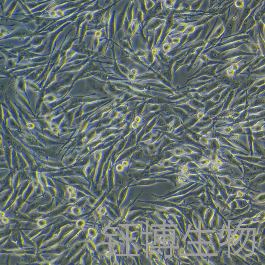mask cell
<instances>
[{
	"instance_id": "cell-32",
	"label": "cell",
	"mask_w": 265,
	"mask_h": 265,
	"mask_svg": "<svg viewBox=\"0 0 265 265\" xmlns=\"http://www.w3.org/2000/svg\"><path fill=\"white\" fill-rule=\"evenodd\" d=\"M188 27V24L186 23L181 24L174 31H173L172 34H177L183 33L186 30Z\"/></svg>"
},
{
	"instance_id": "cell-24",
	"label": "cell",
	"mask_w": 265,
	"mask_h": 265,
	"mask_svg": "<svg viewBox=\"0 0 265 265\" xmlns=\"http://www.w3.org/2000/svg\"><path fill=\"white\" fill-rule=\"evenodd\" d=\"M196 163L200 168H203L210 166L212 162L209 158L203 155L200 161Z\"/></svg>"
},
{
	"instance_id": "cell-56",
	"label": "cell",
	"mask_w": 265,
	"mask_h": 265,
	"mask_svg": "<svg viewBox=\"0 0 265 265\" xmlns=\"http://www.w3.org/2000/svg\"><path fill=\"white\" fill-rule=\"evenodd\" d=\"M218 157V153L217 151H215L212 153L211 154L210 159L211 162L213 163L217 159Z\"/></svg>"
},
{
	"instance_id": "cell-22",
	"label": "cell",
	"mask_w": 265,
	"mask_h": 265,
	"mask_svg": "<svg viewBox=\"0 0 265 265\" xmlns=\"http://www.w3.org/2000/svg\"><path fill=\"white\" fill-rule=\"evenodd\" d=\"M187 179L190 182H196L206 185L207 183L203 177L199 174L190 175L188 176Z\"/></svg>"
},
{
	"instance_id": "cell-4",
	"label": "cell",
	"mask_w": 265,
	"mask_h": 265,
	"mask_svg": "<svg viewBox=\"0 0 265 265\" xmlns=\"http://www.w3.org/2000/svg\"><path fill=\"white\" fill-rule=\"evenodd\" d=\"M173 15L171 14L166 19L164 25L163 29V35L161 39V43H163L167 37V36L169 33L170 32L171 29L174 25Z\"/></svg>"
},
{
	"instance_id": "cell-58",
	"label": "cell",
	"mask_w": 265,
	"mask_h": 265,
	"mask_svg": "<svg viewBox=\"0 0 265 265\" xmlns=\"http://www.w3.org/2000/svg\"><path fill=\"white\" fill-rule=\"evenodd\" d=\"M211 56L213 59H217L219 57V53L215 51H212L210 53Z\"/></svg>"
},
{
	"instance_id": "cell-33",
	"label": "cell",
	"mask_w": 265,
	"mask_h": 265,
	"mask_svg": "<svg viewBox=\"0 0 265 265\" xmlns=\"http://www.w3.org/2000/svg\"><path fill=\"white\" fill-rule=\"evenodd\" d=\"M157 164L162 166L166 167V168L175 166L178 167L176 165L177 163H173V162L171 161L170 159L162 160Z\"/></svg>"
},
{
	"instance_id": "cell-17",
	"label": "cell",
	"mask_w": 265,
	"mask_h": 265,
	"mask_svg": "<svg viewBox=\"0 0 265 265\" xmlns=\"http://www.w3.org/2000/svg\"><path fill=\"white\" fill-rule=\"evenodd\" d=\"M181 174H174L166 175L159 178L158 179H166L174 185L175 186L178 185V181Z\"/></svg>"
},
{
	"instance_id": "cell-7",
	"label": "cell",
	"mask_w": 265,
	"mask_h": 265,
	"mask_svg": "<svg viewBox=\"0 0 265 265\" xmlns=\"http://www.w3.org/2000/svg\"><path fill=\"white\" fill-rule=\"evenodd\" d=\"M253 156L265 160V150L258 144L255 140L252 143Z\"/></svg>"
},
{
	"instance_id": "cell-27",
	"label": "cell",
	"mask_w": 265,
	"mask_h": 265,
	"mask_svg": "<svg viewBox=\"0 0 265 265\" xmlns=\"http://www.w3.org/2000/svg\"><path fill=\"white\" fill-rule=\"evenodd\" d=\"M264 98H262L258 96L251 102V104H250V108L264 105Z\"/></svg>"
},
{
	"instance_id": "cell-26",
	"label": "cell",
	"mask_w": 265,
	"mask_h": 265,
	"mask_svg": "<svg viewBox=\"0 0 265 265\" xmlns=\"http://www.w3.org/2000/svg\"><path fill=\"white\" fill-rule=\"evenodd\" d=\"M264 105L257 106L254 107L249 108L248 110V114H256L257 113H259L264 111L265 108Z\"/></svg>"
},
{
	"instance_id": "cell-9",
	"label": "cell",
	"mask_w": 265,
	"mask_h": 265,
	"mask_svg": "<svg viewBox=\"0 0 265 265\" xmlns=\"http://www.w3.org/2000/svg\"><path fill=\"white\" fill-rule=\"evenodd\" d=\"M265 172L258 175L252 180L249 182L248 187L258 186L265 184Z\"/></svg>"
},
{
	"instance_id": "cell-51",
	"label": "cell",
	"mask_w": 265,
	"mask_h": 265,
	"mask_svg": "<svg viewBox=\"0 0 265 265\" xmlns=\"http://www.w3.org/2000/svg\"><path fill=\"white\" fill-rule=\"evenodd\" d=\"M195 27L193 26H188L186 29L183 33L184 34L189 35L193 33L194 31Z\"/></svg>"
},
{
	"instance_id": "cell-30",
	"label": "cell",
	"mask_w": 265,
	"mask_h": 265,
	"mask_svg": "<svg viewBox=\"0 0 265 265\" xmlns=\"http://www.w3.org/2000/svg\"><path fill=\"white\" fill-rule=\"evenodd\" d=\"M251 130L253 132H258V131L265 130V123L261 122H258L255 125L251 128Z\"/></svg>"
},
{
	"instance_id": "cell-13",
	"label": "cell",
	"mask_w": 265,
	"mask_h": 265,
	"mask_svg": "<svg viewBox=\"0 0 265 265\" xmlns=\"http://www.w3.org/2000/svg\"><path fill=\"white\" fill-rule=\"evenodd\" d=\"M227 139L229 142H230L231 143L233 144V145L242 149V150H244L247 154L249 155V156H250V149H249L248 147L245 144L243 143V142L239 141V140L235 139L228 138Z\"/></svg>"
},
{
	"instance_id": "cell-16",
	"label": "cell",
	"mask_w": 265,
	"mask_h": 265,
	"mask_svg": "<svg viewBox=\"0 0 265 265\" xmlns=\"http://www.w3.org/2000/svg\"><path fill=\"white\" fill-rule=\"evenodd\" d=\"M174 142H175L170 139V138L167 137L166 135L164 136L163 138H162L161 144H160L159 148H158L155 155L159 154L162 152L164 148L166 147L167 146Z\"/></svg>"
},
{
	"instance_id": "cell-12",
	"label": "cell",
	"mask_w": 265,
	"mask_h": 265,
	"mask_svg": "<svg viewBox=\"0 0 265 265\" xmlns=\"http://www.w3.org/2000/svg\"><path fill=\"white\" fill-rule=\"evenodd\" d=\"M235 158L238 162L248 167L252 172H259V171H265V167L259 166L255 164L248 163V162L243 161V160L238 159V158Z\"/></svg>"
},
{
	"instance_id": "cell-34",
	"label": "cell",
	"mask_w": 265,
	"mask_h": 265,
	"mask_svg": "<svg viewBox=\"0 0 265 265\" xmlns=\"http://www.w3.org/2000/svg\"><path fill=\"white\" fill-rule=\"evenodd\" d=\"M182 158L177 163V166L180 167L183 166L185 165L189 162L192 161L190 157L187 156L185 154L182 155Z\"/></svg>"
},
{
	"instance_id": "cell-36",
	"label": "cell",
	"mask_w": 265,
	"mask_h": 265,
	"mask_svg": "<svg viewBox=\"0 0 265 265\" xmlns=\"http://www.w3.org/2000/svg\"><path fill=\"white\" fill-rule=\"evenodd\" d=\"M88 86L91 89L93 90L100 91L102 89V85L98 82L95 81H91L89 82Z\"/></svg>"
},
{
	"instance_id": "cell-50",
	"label": "cell",
	"mask_w": 265,
	"mask_h": 265,
	"mask_svg": "<svg viewBox=\"0 0 265 265\" xmlns=\"http://www.w3.org/2000/svg\"><path fill=\"white\" fill-rule=\"evenodd\" d=\"M145 3L146 7L147 10H150L155 5V3L153 1H146Z\"/></svg>"
},
{
	"instance_id": "cell-19",
	"label": "cell",
	"mask_w": 265,
	"mask_h": 265,
	"mask_svg": "<svg viewBox=\"0 0 265 265\" xmlns=\"http://www.w3.org/2000/svg\"><path fill=\"white\" fill-rule=\"evenodd\" d=\"M137 133L133 132L129 138L127 143L126 146V149H130L137 145Z\"/></svg>"
},
{
	"instance_id": "cell-55",
	"label": "cell",
	"mask_w": 265,
	"mask_h": 265,
	"mask_svg": "<svg viewBox=\"0 0 265 265\" xmlns=\"http://www.w3.org/2000/svg\"><path fill=\"white\" fill-rule=\"evenodd\" d=\"M172 38L173 43L175 46L178 45L179 44H180L181 41V37L176 36Z\"/></svg>"
},
{
	"instance_id": "cell-15",
	"label": "cell",
	"mask_w": 265,
	"mask_h": 265,
	"mask_svg": "<svg viewBox=\"0 0 265 265\" xmlns=\"http://www.w3.org/2000/svg\"><path fill=\"white\" fill-rule=\"evenodd\" d=\"M206 146L209 150L213 152L217 151L220 147V145L217 139L211 138Z\"/></svg>"
},
{
	"instance_id": "cell-41",
	"label": "cell",
	"mask_w": 265,
	"mask_h": 265,
	"mask_svg": "<svg viewBox=\"0 0 265 265\" xmlns=\"http://www.w3.org/2000/svg\"><path fill=\"white\" fill-rule=\"evenodd\" d=\"M182 146L176 148L172 151L175 155L181 156L185 154V153Z\"/></svg>"
},
{
	"instance_id": "cell-40",
	"label": "cell",
	"mask_w": 265,
	"mask_h": 265,
	"mask_svg": "<svg viewBox=\"0 0 265 265\" xmlns=\"http://www.w3.org/2000/svg\"><path fill=\"white\" fill-rule=\"evenodd\" d=\"M210 139V138L209 137L208 135L202 136L200 138L199 142L202 145L206 146Z\"/></svg>"
},
{
	"instance_id": "cell-53",
	"label": "cell",
	"mask_w": 265,
	"mask_h": 265,
	"mask_svg": "<svg viewBox=\"0 0 265 265\" xmlns=\"http://www.w3.org/2000/svg\"><path fill=\"white\" fill-rule=\"evenodd\" d=\"M264 84L265 79L264 78L263 79H261L257 80V81L255 82L253 85L259 87L264 85Z\"/></svg>"
},
{
	"instance_id": "cell-62",
	"label": "cell",
	"mask_w": 265,
	"mask_h": 265,
	"mask_svg": "<svg viewBox=\"0 0 265 265\" xmlns=\"http://www.w3.org/2000/svg\"><path fill=\"white\" fill-rule=\"evenodd\" d=\"M250 8H247V9L245 10L243 15L244 18H246V17L248 16L249 13H250Z\"/></svg>"
},
{
	"instance_id": "cell-37",
	"label": "cell",
	"mask_w": 265,
	"mask_h": 265,
	"mask_svg": "<svg viewBox=\"0 0 265 265\" xmlns=\"http://www.w3.org/2000/svg\"><path fill=\"white\" fill-rule=\"evenodd\" d=\"M187 156L190 157L192 161L197 163L199 162L203 156V155L198 154L196 153H193L189 155L185 154Z\"/></svg>"
},
{
	"instance_id": "cell-42",
	"label": "cell",
	"mask_w": 265,
	"mask_h": 265,
	"mask_svg": "<svg viewBox=\"0 0 265 265\" xmlns=\"http://www.w3.org/2000/svg\"><path fill=\"white\" fill-rule=\"evenodd\" d=\"M186 166L188 169H198L200 168L196 163L193 161L189 162L186 164Z\"/></svg>"
},
{
	"instance_id": "cell-8",
	"label": "cell",
	"mask_w": 265,
	"mask_h": 265,
	"mask_svg": "<svg viewBox=\"0 0 265 265\" xmlns=\"http://www.w3.org/2000/svg\"><path fill=\"white\" fill-rule=\"evenodd\" d=\"M151 175L150 169L148 168L139 170L138 172L134 173L131 176L134 178L137 181H140L142 180L150 178L151 176Z\"/></svg>"
},
{
	"instance_id": "cell-25",
	"label": "cell",
	"mask_w": 265,
	"mask_h": 265,
	"mask_svg": "<svg viewBox=\"0 0 265 265\" xmlns=\"http://www.w3.org/2000/svg\"><path fill=\"white\" fill-rule=\"evenodd\" d=\"M237 188H247L248 186L242 179H235L230 186Z\"/></svg>"
},
{
	"instance_id": "cell-31",
	"label": "cell",
	"mask_w": 265,
	"mask_h": 265,
	"mask_svg": "<svg viewBox=\"0 0 265 265\" xmlns=\"http://www.w3.org/2000/svg\"><path fill=\"white\" fill-rule=\"evenodd\" d=\"M220 83L227 86H230L233 83V80L226 75H223L219 79Z\"/></svg>"
},
{
	"instance_id": "cell-28",
	"label": "cell",
	"mask_w": 265,
	"mask_h": 265,
	"mask_svg": "<svg viewBox=\"0 0 265 265\" xmlns=\"http://www.w3.org/2000/svg\"><path fill=\"white\" fill-rule=\"evenodd\" d=\"M223 147L228 149V150L230 151V152L233 154L234 155H244V156H248L249 155L248 154H246V153H245L243 152H242V151H240L239 150H237L234 148H232L230 147L225 146H220Z\"/></svg>"
},
{
	"instance_id": "cell-21",
	"label": "cell",
	"mask_w": 265,
	"mask_h": 265,
	"mask_svg": "<svg viewBox=\"0 0 265 265\" xmlns=\"http://www.w3.org/2000/svg\"><path fill=\"white\" fill-rule=\"evenodd\" d=\"M217 139L218 140V141H219L220 146H225L230 147L234 148L236 149H237V150L239 151H242V152H243L247 154V153L245 152L244 150H242L241 149L239 148L238 147L233 145V144L231 143L230 142H229L228 140H227L226 138L224 137H220L217 138Z\"/></svg>"
},
{
	"instance_id": "cell-52",
	"label": "cell",
	"mask_w": 265,
	"mask_h": 265,
	"mask_svg": "<svg viewBox=\"0 0 265 265\" xmlns=\"http://www.w3.org/2000/svg\"><path fill=\"white\" fill-rule=\"evenodd\" d=\"M182 157V155L178 156L176 155H174L170 159L171 161L173 163H177L179 160L181 159Z\"/></svg>"
},
{
	"instance_id": "cell-43",
	"label": "cell",
	"mask_w": 265,
	"mask_h": 265,
	"mask_svg": "<svg viewBox=\"0 0 265 265\" xmlns=\"http://www.w3.org/2000/svg\"><path fill=\"white\" fill-rule=\"evenodd\" d=\"M175 1H164V5L166 8L170 9L174 7Z\"/></svg>"
},
{
	"instance_id": "cell-39",
	"label": "cell",
	"mask_w": 265,
	"mask_h": 265,
	"mask_svg": "<svg viewBox=\"0 0 265 265\" xmlns=\"http://www.w3.org/2000/svg\"><path fill=\"white\" fill-rule=\"evenodd\" d=\"M224 105V104H222L221 105H220L218 107L216 108L215 109H213V110H211L210 111V112H208V115L210 116H215L217 115L220 112L221 110H222L223 108V106Z\"/></svg>"
},
{
	"instance_id": "cell-29",
	"label": "cell",
	"mask_w": 265,
	"mask_h": 265,
	"mask_svg": "<svg viewBox=\"0 0 265 265\" xmlns=\"http://www.w3.org/2000/svg\"><path fill=\"white\" fill-rule=\"evenodd\" d=\"M184 145H185L178 142H174L167 146L166 147L164 148L162 152H165V151H173L176 148L180 147Z\"/></svg>"
},
{
	"instance_id": "cell-44",
	"label": "cell",
	"mask_w": 265,
	"mask_h": 265,
	"mask_svg": "<svg viewBox=\"0 0 265 265\" xmlns=\"http://www.w3.org/2000/svg\"><path fill=\"white\" fill-rule=\"evenodd\" d=\"M234 23L232 21L229 22L227 24L226 26L227 33L228 34H230L233 31Z\"/></svg>"
},
{
	"instance_id": "cell-18",
	"label": "cell",
	"mask_w": 265,
	"mask_h": 265,
	"mask_svg": "<svg viewBox=\"0 0 265 265\" xmlns=\"http://www.w3.org/2000/svg\"><path fill=\"white\" fill-rule=\"evenodd\" d=\"M151 167L149 164L140 161H132L130 168L136 169L139 170H143L145 169H150Z\"/></svg>"
},
{
	"instance_id": "cell-46",
	"label": "cell",
	"mask_w": 265,
	"mask_h": 265,
	"mask_svg": "<svg viewBox=\"0 0 265 265\" xmlns=\"http://www.w3.org/2000/svg\"><path fill=\"white\" fill-rule=\"evenodd\" d=\"M165 157L164 159H170V158L172 157L174 155H175L174 153L172 151H165Z\"/></svg>"
},
{
	"instance_id": "cell-3",
	"label": "cell",
	"mask_w": 265,
	"mask_h": 265,
	"mask_svg": "<svg viewBox=\"0 0 265 265\" xmlns=\"http://www.w3.org/2000/svg\"><path fill=\"white\" fill-rule=\"evenodd\" d=\"M235 158H238L243 161L251 163L265 167V160L260 158L256 157L250 156H244L240 155H234Z\"/></svg>"
},
{
	"instance_id": "cell-63",
	"label": "cell",
	"mask_w": 265,
	"mask_h": 265,
	"mask_svg": "<svg viewBox=\"0 0 265 265\" xmlns=\"http://www.w3.org/2000/svg\"><path fill=\"white\" fill-rule=\"evenodd\" d=\"M108 89L109 90L111 91L112 92H116V89L115 88V87L112 85H110L109 86Z\"/></svg>"
},
{
	"instance_id": "cell-48",
	"label": "cell",
	"mask_w": 265,
	"mask_h": 265,
	"mask_svg": "<svg viewBox=\"0 0 265 265\" xmlns=\"http://www.w3.org/2000/svg\"><path fill=\"white\" fill-rule=\"evenodd\" d=\"M255 140L259 145L265 150V137Z\"/></svg>"
},
{
	"instance_id": "cell-1",
	"label": "cell",
	"mask_w": 265,
	"mask_h": 265,
	"mask_svg": "<svg viewBox=\"0 0 265 265\" xmlns=\"http://www.w3.org/2000/svg\"><path fill=\"white\" fill-rule=\"evenodd\" d=\"M218 153L223 159L226 160L229 163L241 168V163L238 162L234 155L228 149L220 146L217 151Z\"/></svg>"
},
{
	"instance_id": "cell-11",
	"label": "cell",
	"mask_w": 265,
	"mask_h": 265,
	"mask_svg": "<svg viewBox=\"0 0 265 265\" xmlns=\"http://www.w3.org/2000/svg\"><path fill=\"white\" fill-rule=\"evenodd\" d=\"M168 180H160L159 179L148 178L139 181L136 184L134 185V186H148L160 183L163 182H168Z\"/></svg>"
},
{
	"instance_id": "cell-49",
	"label": "cell",
	"mask_w": 265,
	"mask_h": 265,
	"mask_svg": "<svg viewBox=\"0 0 265 265\" xmlns=\"http://www.w3.org/2000/svg\"><path fill=\"white\" fill-rule=\"evenodd\" d=\"M259 87L254 85L251 86V88H249V90L248 91V94L249 95H251L255 93L259 89Z\"/></svg>"
},
{
	"instance_id": "cell-60",
	"label": "cell",
	"mask_w": 265,
	"mask_h": 265,
	"mask_svg": "<svg viewBox=\"0 0 265 265\" xmlns=\"http://www.w3.org/2000/svg\"><path fill=\"white\" fill-rule=\"evenodd\" d=\"M138 54L140 56H145L147 54V52L146 51L143 50H139L138 52Z\"/></svg>"
},
{
	"instance_id": "cell-57",
	"label": "cell",
	"mask_w": 265,
	"mask_h": 265,
	"mask_svg": "<svg viewBox=\"0 0 265 265\" xmlns=\"http://www.w3.org/2000/svg\"><path fill=\"white\" fill-rule=\"evenodd\" d=\"M201 3V1H198L193 3L192 5V8L193 10H197L199 8Z\"/></svg>"
},
{
	"instance_id": "cell-45",
	"label": "cell",
	"mask_w": 265,
	"mask_h": 265,
	"mask_svg": "<svg viewBox=\"0 0 265 265\" xmlns=\"http://www.w3.org/2000/svg\"><path fill=\"white\" fill-rule=\"evenodd\" d=\"M201 29H199V30H198L196 31L193 34L191 35L190 37H189L188 40L189 41H193V40H195L197 38V37L199 36V35L200 34V31H201Z\"/></svg>"
},
{
	"instance_id": "cell-23",
	"label": "cell",
	"mask_w": 265,
	"mask_h": 265,
	"mask_svg": "<svg viewBox=\"0 0 265 265\" xmlns=\"http://www.w3.org/2000/svg\"><path fill=\"white\" fill-rule=\"evenodd\" d=\"M164 20L160 18H157L153 20L148 24V30L157 29L163 24Z\"/></svg>"
},
{
	"instance_id": "cell-61",
	"label": "cell",
	"mask_w": 265,
	"mask_h": 265,
	"mask_svg": "<svg viewBox=\"0 0 265 265\" xmlns=\"http://www.w3.org/2000/svg\"><path fill=\"white\" fill-rule=\"evenodd\" d=\"M159 48H153V49L152 51H151V52L153 53L154 55H157L158 54V53L159 52Z\"/></svg>"
},
{
	"instance_id": "cell-59",
	"label": "cell",
	"mask_w": 265,
	"mask_h": 265,
	"mask_svg": "<svg viewBox=\"0 0 265 265\" xmlns=\"http://www.w3.org/2000/svg\"><path fill=\"white\" fill-rule=\"evenodd\" d=\"M263 10L260 11L259 12H258L257 14H256L255 16V19L257 20H259L261 19L262 17L263 16Z\"/></svg>"
},
{
	"instance_id": "cell-6",
	"label": "cell",
	"mask_w": 265,
	"mask_h": 265,
	"mask_svg": "<svg viewBox=\"0 0 265 265\" xmlns=\"http://www.w3.org/2000/svg\"><path fill=\"white\" fill-rule=\"evenodd\" d=\"M211 174L220 184L223 186H230L235 179L234 177L230 175L218 176L213 173H211Z\"/></svg>"
},
{
	"instance_id": "cell-10",
	"label": "cell",
	"mask_w": 265,
	"mask_h": 265,
	"mask_svg": "<svg viewBox=\"0 0 265 265\" xmlns=\"http://www.w3.org/2000/svg\"><path fill=\"white\" fill-rule=\"evenodd\" d=\"M163 137L162 136L156 141L153 142V143L148 144L145 146L147 149L151 156H153L155 155V153H156L158 148H159L160 144H161Z\"/></svg>"
},
{
	"instance_id": "cell-47",
	"label": "cell",
	"mask_w": 265,
	"mask_h": 265,
	"mask_svg": "<svg viewBox=\"0 0 265 265\" xmlns=\"http://www.w3.org/2000/svg\"><path fill=\"white\" fill-rule=\"evenodd\" d=\"M246 106L245 104H241V105H239V106L237 107H236L235 109L234 110H233V111L234 112L241 113L245 109Z\"/></svg>"
},
{
	"instance_id": "cell-35",
	"label": "cell",
	"mask_w": 265,
	"mask_h": 265,
	"mask_svg": "<svg viewBox=\"0 0 265 265\" xmlns=\"http://www.w3.org/2000/svg\"><path fill=\"white\" fill-rule=\"evenodd\" d=\"M246 95H245L243 97L239 98L236 100V101L232 104L231 108L236 107L237 106L241 105L244 104L246 101Z\"/></svg>"
},
{
	"instance_id": "cell-20",
	"label": "cell",
	"mask_w": 265,
	"mask_h": 265,
	"mask_svg": "<svg viewBox=\"0 0 265 265\" xmlns=\"http://www.w3.org/2000/svg\"><path fill=\"white\" fill-rule=\"evenodd\" d=\"M164 152H162L159 154L153 156L149 163V166L151 167L157 164L164 159Z\"/></svg>"
},
{
	"instance_id": "cell-2",
	"label": "cell",
	"mask_w": 265,
	"mask_h": 265,
	"mask_svg": "<svg viewBox=\"0 0 265 265\" xmlns=\"http://www.w3.org/2000/svg\"><path fill=\"white\" fill-rule=\"evenodd\" d=\"M152 157L146 154L142 150V148L140 150H137L134 153L131 157V160L132 161H141L149 164Z\"/></svg>"
},
{
	"instance_id": "cell-5",
	"label": "cell",
	"mask_w": 265,
	"mask_h": 265,
	"mask_svg": "<svg viewBox=\"0 0 265 265\" xmlns=\"http://www.w3.org/2000/svg\"><path fill=\"white\" fill-rule=\"evenodd\" d=\"M179 168V167L175 166L166 168L156 164L151 167L150 171L151 174H157L160 173L175 171Z\"/></svg>"
},
{
	"instance_id": "cell-38",
	"label": "cell",
	"mask_w": 265,
	"mask_h": 265,
	"mask_svg": "<svg viewBox=\"0 0 265 265\" xmlns=\"http://www.w3.org/2000/svg\"><path fill=\"white\" fill-rule=\"evenodd\" d=\"M265 130H262L258 132H253L251 135L254 140H257L265 137Z\"/></svg>"
},
{
	"instance_id": "cell-54",
	"label": "cell",
	"mask_w": 265,
	"mask_h": 265,
	"mask_svg": "<svg viewBox=\"0 0 265 265\" xmlns=\"http://www.w3.org/2000/svg\"><path fill=\"white\" fill-rule=\"evenodd\" d=\"M171 47L168 43H164L162 46V48L164 52H168L171 50Z\"/></svg>"
},
{
	"instance_id": "cell-14",
	"label": "cell",
	"mask_w": 265,
	"mask_h": 265,
	"mask_svg": "<svg viewBox=\"0 0 265 265\" xmlns=\"http://www.w3.org/2000/svg\"><path fill=\"white\" fill-rule=\"evenodd\" d=\"M163 10L161 3L159 2V3H158L156 5L153 7V8L148 11V17H150L155 16V15H158L162 12Z\"/></svg>"
}]
</instances>
